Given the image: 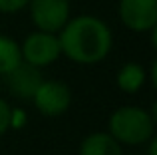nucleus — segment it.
I'll return each mask as SVG.
<instances>
[{"label":"nucleus","mask_w":157,"mask_h":155,"mask_svg":"<svg viewBox=\"0 0 157 155\" xmlns=\"http://www.w3.org/2000/svg\"><path fill=\"white\" fill-rule=\"evenodd\" d=\"M60 50L78 64L101 62L111 50V32L94 16H78L62 26Z\"/></svg>","instance_id":"1"},{"label":"nucleus","mask_w":157,"mask_h":155,"mask_svg":"<svg viewBox=\"0 0 157 155\" xmlns=\"http://www.w3.org/2000/svg\"><path fill=\"white\" fill-rule=\"evenodd\" d=\"M109 135L127 145L143 143L153 137V115L141 108H119L109 117Z\"/></svg>","instance_id":"2"},{"label":"nucleus","mask_w":157,"mask_h":155,"mask_svg":"<svg viewBox=\"0 0 157 155\" xmlns=\"http://www.w3.org/2000/svg\"><path fill=\"white\" fill-rule=\"evenodd\" d=\"M30 14L42 32L62 30L70 16V0H30Z\"/></svg>","instance_id":"3"},{"label":"nucleus","mask_w":157,"mask_h":155,"mask_svg":"<svg viewBox=\"0 0 157 155\" xmlns=\"http://www.w3.org/2000/svg\"><path fill=\"white\" fill-rule=\"evenodd\" d=\"M22 58L28 64L40 68V66H48L54 60H58L60 56V42L52 32H34L24 40L22 46Z\"/></svg>","instance_id":"4"},{"label":"nucleus","mask_w":157,"mask_h":155,"mask_svg":"<svg viewBox=\"0 0 157 155\" xmlns=\"http://www.w3.org/2000/svg\"><path fill=\"white\" fill-rule=\"evenodd\" d=\"M119 16L121 22L135 32L153 30L157 24V0H121Z\"/></svg>","instance_id":"5"},{"label":"nucleus","mask_w":157,"mask_h":155,"mask_svg":"<svg viewBox=\"0 0 157 155\" xmlns=\"http://www.w3.org/2000/svg\"><path fill=\"white\" fill-rule=\"evenodd\" d=\"M34 104L40 109V113L44 115H60L66 109L70 108V101H72V93H70L68 85L62 84V81H42L40 88L34 93Z\"/></svg>","instance_id":"6"},{"label":"nucleus","mask_w":157,"mask_h":155,"mask_svg":"<svg viewBox=\"0 0 157 155\" xmlns=\"http://www.w3.org/2000/svg\"><path fill=\"white\" fill-rule=\"evenodd\" d=\"M6 76V81H8V89H10L12 96L20 97V100H30L34 97L36 89L40 88L42 84V74L36 66L28 62H20L14 70H10Z\"/></svg>","instance_id":"7"},{"label":"nucleus","mask_w":157,"mask_h":155,"mask_svg":"<svg viewBox=\"0 0 157 155\" xmlns=\"http://www.w3.org/2000/svg\"><path fill=\"white\" fill-rule=\"evenodd\" d=\"M80 155H121V149L109 133H92L82 141Z\"/></svg>","instance_id":"8"},{"label":"nucleus","mask_w":157,"mask_h":155,"mask_svg":"<svg viewBox=\"0 0 157 155\" xmlns=\"http://www.w3.org/2000/svg\"><path fill=\"white\" fill-rule=\"evenodd\" d=\"M145 81V72L137 64H125L117 74V85L127 93L137 92Z\"/></svg>","instance_id":"9"},{"label":"nucleus","mask_w":157,"mask_h":155,"mask_svg":"<svg viewBox=\"0 0 157 155\" xmlns=\"http://www.w3.org/2000/svg\"><path fill=\"white\" fill-rule=\"evenodd\" d=\"M22 62V52L14 40L0 36V74H8Z\"/></svg>","instance_id":"10"},{"label":"nucleus","mask_w":157,"mask_h":155,"mask_svg":"<svg viewBox=\"0 0 157 155\" xmlns=\"http://www.w3.org/2000/svg\"><path fill=\"white\" fill-rule=\"evenodd\" d=\"M10 119H12L10 108H8V104L4 100H0V135H4L6 129L10 127Z\"/></svg>","instance_id":"11"},{"label":"nucleus","mask_w":157,"mask_h":155,"mask_svg":"<svg viewBox=\"0 0 157 155\" xmlns=\"http://www.w3.org/2000/svg\"><path fill=\"white\" fill-rule=\"evenodd\" d=\"M30 0H0V12H18L28 6Z\"/></svg>","instance_id":"12"}]
</instances>
